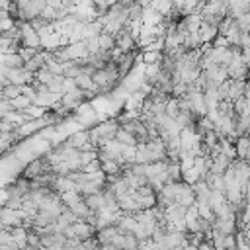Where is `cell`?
Wrapping results in <instances>:
<instances>
[{
	"instance_id": "1",
	"label": "cell",
	"mask_w": 250,
	"mask_h": 250,
	"mask_svg": "<svg viewBox=\"0 0 250 250\" xmlns=\"http://www.w3.org/2000/svg\"><path fill=\"white\" fill-rule=\"evenodd\" d=\"M119 127H121V125H119V121H117V119H111V121H104V123L94 125L92 129H88L92 146H94V148H98L100 145H104V143H107V141L115 139V135H117V129H119Z\"/></svg>"
},
{
	"instance_id": "2",
	"label": "cell",
	"mask_w": 250,
	"mask_h": 250,
	"mask_svg": "<svg viewBox=\"0 0 250 250\" xmlns=\"http://www.w3.org/2000/svg\"><path fill=\"white\" fill-rule=\"evenodd\" d=\"M20 45L41 51V35L29 21H20Z\"/></svg>"
},
{
	"instance_id": "3",
	"label": "cell",
	"mask_w": 250,
	"mask_h": 250,
	"mask_svg": "<svg viewBox=\"0 0 250 250\" xmlns=\"http://www.w3.org/2000/svg\"><path fill=\"white\" fill-rule=\"evenodd\" d=\"M221 92H223V96H225V100H229V102H236V100H240V98H244L246 96V82H242V80H234V78H229L227 82H223L221 86Z\"/></svg>"
},
{
	"instance_id": "4",
	"label": "cell",
	"mask_w": 250,
	"mask_h": 250,
	"mask_svg": "<svg viewBox=\"0 0 250 250\" xmlns=\"http://www.w3.org/2000/svg\"><path fill=\"white\" fill-rule=\"evenodd\" d=\"M6 78L10 84H18V86H25L35 82V74L29 72L25 66H18V68H8L6 66Z\"/></svg>"
},
{
	"instance_id": "5",
	"label": "cell",
	"mask_w": 250,
	"mask_h": 250,
	"mask_svg": "<svg viewBox=\"0 0 250 250\" xmlns=\"http://www.w3.org/2000/svg\"><path fill=\"white\" fill-rule=\"evenodd\" d=\"M205 72V78H207V86H221L223 82L229 80V74H227V66L223 64H211L207 68H203Z\"/></svg>"
},
{
	"instance_id": "6",
	"label": "cell",
	"mask_w": 250,
	"mask_h": 250,
	"mask_svg": "<svg viewBox=\"0 0 250 250\" xmlns=\"http://www.w3.org/2000/svg\"><path fill=\"white\" fill-rule=\"evenodd\" d=\"M115 47L121 51V53H129V51H135L137 47V37L131 33L129 27H123L115 33Z\"/></svg>"
},
{
	"instance_id": "7",
	"label": "cell",
	"mask_w": 250,
	"mask_h": 250,
	"mask_svg": "<svg viewBox=\"0 0 250 250\" xmlns=\"http://www.w3.org/2000/svg\"><path fill=\"white\" fill-rule=\"evenodd\" d=\"M86 98H88V94L76 86L74 90L64 92V94L61 96V105H64L66 109H76V107H80V105H82V102H84Z\"/></svg>"
},
{
	"instance_id": "8",
	"label": "cell",
	"mask_w": 250,
	"mask_h": 250,
	"mask_svg": "<svg viewBox=\"0 0 250 250\" xmlns=\"http://www.w3.org/2000/svg\"><path fill=\"white\" fill-rule=\"evenodd\" d=\"M49 168H51V164H49L47 156H39V158H35V160H31V162L27 164V168H25L23 176H25V178H29V180H33V178H37L39 174L47 172Z\"/></svg>"
},
{
	"instance_id": "9",
	"label": "cell",
	"mask_w": 250,
	"mask_h": 250,
	"mask_svg": "<svg viewBox=\"0 0 250 250\" xmlns=\"http://www.w3.org/2000/svg\"><path fill=\"white\" fill-rule=\"evenodd\" d=\"M193 188V193H195V205H205L209 203V197H211V186L207 184V180H197L195 184H191Z\"/></svg>"
},
{
	"instance_id": "10",
	"label": "cell",
	"mask_w": 250,
	"mask_h": 250,
	"mask_svg": "<svg viewBox=\"0 0 250 250\" xmlns=\"http://www.w3.org/2000/svg\"><path fill=\"white\" fill-rule=\"evenodd\" d=\"M66 143H68L72 148H78V150H88V148H94V146H92V143H90V133H88V129H86V131H80V133L70 135Z\"/></svg>"
},
{
	"instance_id": "11",
	"label": "cell",
	"mask_w": 250,
	"mask_h": 250,
	"mask_svg": "<svg viewBox=\"0 0 250 250\" xmlns=\"http://www.w3.org/2000/svg\"><path fill=\"white\" fill-rule=\"evenodd\" d=\"M135 59H137L135 51L121 53V55L115 59V62H117V70H119V76H127V74H129V70H131V66H133Z\"/></svg>"
},
{
	"instance_id": "12",
	"label": "cell",
	"mask_w": 250,
	"mask_h": 250,
	"mask_svg": "<svg viewBox=\"0 0 250 250\" xmlns=\"http://www.w3.org/2000/svg\"><path fill=\"white\" fill-rule=\"evenodd\" d=\"M117 230H119V227H117L115 223H113V225H107V227H104V229L96 230V240H98L102 246L111 244V242H113V238H115V234H117Z\"/></svg>"
},
{
	"instance_id": "13",
	"label": "cell",
	"mask_w": 250,
	"mask_h": 250,
	"mask_svg": "<svg viewBox=\"0 0 250 250\" xmlns=\"http://www.w3.org/2000/svg\"><path fill=\"white\" fill-rule=\"evenodd\" d=\"M217 35H219V27H217V25L207 23V21H203V23H201V27H199V39H201V43H203V45L213 43Z\"/></svg>"
},
{
	"instance_id": "14",
	"label": "cell",
	"mask_w": 250,
	"mask_h": 250,
	"mask_svg": "<svg viewBox=\"0 0 250 250\" xmlns=\"http://www.w3.org/2000/svg\"><path fill=\"white\" fill-rule=\"evenodd\" d=\"M225 37H227V41H229V45L230 47H240V41H242V35H244V31L240 29V25L236 23V20H234V23L223 33Z\"/></svg>"
},
{
	"instance_id": "15",
	"label": "cell",
	"mask_w": 250,
	"mask_h": 250,
	"mask_svg": "<svg viewBox=\"0 0 250 250\" xmlns=\"http://www.w3.org/2000/svg\"><path fill=\"white\" fill-rule=\"evenodd\" d=\"M141 59H143L145 64H150V62H162V59H164V51H158V49H143Z\"/></svg>"
},
{
	"instance_id": "16",
	"label": "cell",
	"mask_w": 250,
	"mask_h": 250,
	"mask_svg": "<svg viewBox=\"0 0 250 250\" xmlns=\"http://www.w3.org/2000/svg\"><path fill=\"white\" fill-rule=\"evenodd\" d=\"M234 148H236V158H246V152H248V148H250V137H246V135H240V137H236L234 139Z\"/></svg>"
},
{
	"instance_id": "17",
	"label": "cell",
	"mask_w": 250,
	"mask_h": 250,
	"mask_svg": "<svg viewBox=\"0 0 250 250\" xmlns=\"http://www.w3.org/2000/svg\"><path fill=\"white\" fill-rule=\"evenodd\" d=\"M98 41H100V51H113L115 49V35L113 33H107V31H102L98 35Z\"/></svg>"
},
{
	"instance_id": "18",
	"label": "cell",
	"mask_w": 250,
	"mask_h": 250,
	"mask_svg": "<svg viewBox=\"0 0 250 250\" xmlns=\"http://www.w3.org/2000/svg\"><path fill=\"white\" fill-rule=\"evenodd\" d=\"M12 236H14V242L20 246V250H23L27 246V229L25 227H14Z\"/></svg>"
},
{
	"instance_id": "19",
	"label": "cell",
	"mask_w": 250,
	"mask_h": 250,
	"mask_svg": "<svg viewBox=\"0 0 250 250\" xmlns=\"http://www.w3.org/2000/svg\"><path fill=\"white\" fill-rule=\"evenodd\" d=\"M23 59L18 51H12V53H4V64L8 68H18V66H23Z\"/></svg>"
},
{
	"instance_id": "20",
	"label": "cell",
	"mask_w": 250,
	"mask_h": 250,
	"mask_svg": "<svg viewBox=\"0 0 250 250\" xmlns=\"http://www.w3.org/2000/svg\"><path fill=\"white\" fill-rule=\"evenodd\" d=\"M115 139L121 143V145H125V146H137L139 143H137V139L129 133V131H125L123 127H119L117 129V135H115Z\"/></svg>"
},
{
	"instance_id": "21",
	"label": "cell",
	"mask_w": 250,
	"mask_h": 250,
	"mask_svg": "<svg viewBox=\"0 0 250 250\" xmlns=\"http://www.w3.org/2000/svg\"><path fill=\"white\" fill-rule=\"evenodd\" d=\"M10 104H12V107H14V109L23 111V109H25V107H29L33 102H31V100H29L25 94H20V96H16L14 100H10Z\"/></svg>"
},
{
	"instance_id": "22",
	"label": "cell",
	"mask_w": 250,
	"mask_h": 250,
	"mask_svg": "<svg viewBox=\"0 0 250 250\" xmlns=\"http://www.w3.org/2000/svg\"><path fill=\"white\" fill-rule=\"evenodd\" d=\"M55 76H57V74H53V72H51V70H47L45 66H43L39 72H35V80H37L39 84H45V86H49V84L55 80Z\"/></svg>"
},
{
	"instance_id": "23",
	"label": "cell",
	"mask_w": 250,
	"mask_h": 250,
	"mask_svg": "<svg viewBox=\"0 0 250 250\" xmlns=\"http://www.w3.org/2000/svg\"><path fill=\"white\" fill-rule=\"evenodd\" d=\"M20 94H21V86H18V84H8V86L0 92V96L6 98V100H14V98L20 96Z\"/></svg>"
},
{
	"instance_id": "24",
	"label": "cell",
	"mask_w": 250,
	"mask_h": 250,
	"mask_svg": "<svg viewBox=\"0 0 250 250\" xmlns=\"http://www.w3.org/2000/svg\"><path fill=\"white\" fill-rule=\"evenodd\" d=\"M223 250H236V232L223 234Z\"/></svg>"
},
{
	"instance_id": "25",
	"label": "cell",
	"mask_w": 250,
	"mask_h": 250,
	"mask_svg": "<svg viewBox=\"0 0 250 250\" xmlns=\"http://www.w3.org/2000/svg\"><path fill=\"white\" fill-rule=\"evenodd\" d=\"M10 82H8V78H6V64H0V92L8 86Z\"/></svg>"
},
{
	"instance_id": "26",
	"label": "cell",
	"mask_w": 250,
	"mask_h": 250,
	"mask_svg": "<svg viewBox=\"0 0 250 250\" xmlns=\"http://www.w3.org/2000/svg\"><path fill=\"white\" fill-rule=\"evenodd\" d=\"M197 250H217V248L213 246V242H211L209 238H205V240H203V242L197 246Z\"/></svg>"
},
{
	"instance_id": "27",
	"label": "cell",
	"mask_w": 250,
	"mask_h": 250,
	"mask_svg": "<svg viewBox=\"0 0 250 250\" xmlns=\"http://www.w3.org/2000/svg\"><path fill=\"white\" fill-rule=\"evenodd\" d=\"M45 250H68L64 244H49V246H45Z\"/></svg>"
},
{
	"instance_id": "28",
	"label": "cell",
	"mask_w": 250,
	"mask_h": 250,
	"mask_svg": "<svg viewBox=\"0 0 250 250\" xmlns=\"http://www.w3.org/2000/svg\"><path fill=\"white\" fill-rule=\"evenodd\" d=\"M102 250H119V248H115L113 244H105V246H102Z\"/></svg>"
},
{
	"instance_id": "29",
	"label": "cell",
	"mask_w": 250,
	"mask_h": 250,
	"mask_svg": "<svg viewBox=\"0 0 250 250\" xmlns=\"http://www.w3.org/2000/svg\"><path fill=\"white\" fill-rule=\"evenodd\" d=\"M248 35H250V29H248Z\"/></svg>"
}]
</instances>
